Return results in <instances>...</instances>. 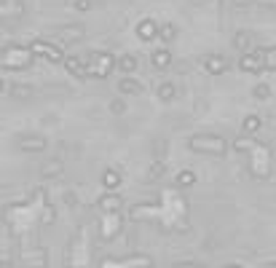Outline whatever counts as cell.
<instances>
[{"label":"cell","instance_id":"obj_1","mask_svg":"<svg viewBox=\"0 0 276 268\" xmlns=\"http://www.w3.org/2000/svg\"><path fill=\"white\" fill-rule=\"evenodd\" d=\"M159 97H161L164 102H167V99H172V97H175V86H172V83H164L161 89H159Z\"/></svg>","mask_w":276,"mask_h":268},{"label":"cell","instance_id":"obj_2","mask_svg":"<svg viewBox=\"0 0 276 268\" xmlns=\"http://www.w3.org/2000/svg\"><path fill=\"white\" fill-rule=\"evenodd\" d=\"M140 35H143V38L156 35V25H153V22H143V25H140Z\"/></svg>","mask_w":276,"mask_h":268},{"label":"cell","instance_id":"obj_3","mask_svg":"<svg viewBox=\"0 0 276 268\" xmlns=\"http://www.w3.org/2000/svg\"><path fill=\"white\" fill-rule=\"evenodd\" d=\"M134 67H137V59H134V57H123V59H121V70H126V73H131Z\"/></svg>","mask_w":276,"mask_h":268},{"label":"cell","instance_id":"obj_4","mask_svg":"<svg viewBox=\"0 0 276 268\" xmlns=\"http://www.w3.org/2000/svg\"><path fill=\"white\" fill-rule=\"evenodd\" d=\"M137 89H140L137 81H129V78H126V81H121V91H131V94H134Z\"/></svg>","mask_w":276,"mask_h":268},{"label":"cell","instance_id":"obj_5","mask_svg":"<svg viewBox=\"0 0 276 268\" xmlns=\"http://www.w3.org/2000/svg\"><path fill=\"white\" fill-rule=\"evenodd\" d=\"M268 91H271V89H268V86H257V89H255V97L265 99V97H268Z\"/></svg>","mask_w":276,"mask_h":268},{"label":"cell","instance_id":"obj_6","mask_svg":"<svg viewBox=\"0 0 276 268\" xmlns=\"http://www.w3.org/2000/svg\"><path fill=\"white\" fill-rule=\"evenodd\" d=\"M110 107H113V113H121V110H123V102H113Z\"/></svg>","mask_w":276,"mask_h":268}]
</instances>
